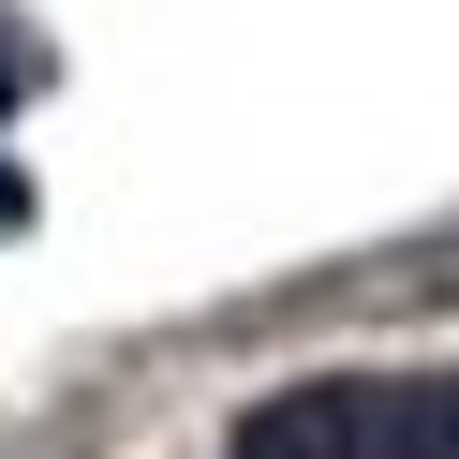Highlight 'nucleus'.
<instances>
[{
    "label": "nucleus",
    "mask_w": 459,
    "mask_h": 459,
    "mask_svg": "<svg viewBox=\"0 0 459 459\" xmlns=\"http://www.w3.org/2000/svg\"><path fill=\"white\" fill-rule=\"evenodd\" d=\"M222 459H459V370H311L267 385Z\"/></svg>",
    "instance_id": "obj_1"
}]
</instances>
